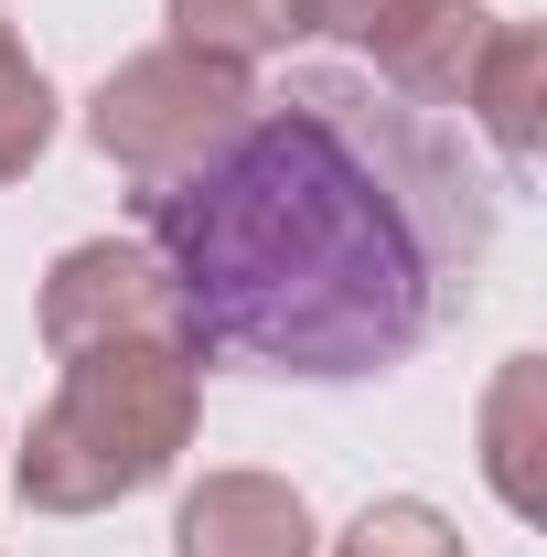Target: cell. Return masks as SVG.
Masks as SVG:
<instances>
[{
  "label": "cell",
  "mask_w": 547,
  "mask_h": 557,
  "mask_svg": "<svg viewBox=\"0 0 547 557\" xmlns=\"http://www.w3.org/2000/svg\"><path fill=\"white\" fill-rule=\"evenodd\" d=\"M139 247L172 269L215 354L343 386L409 364L473 300L494 183L440 108L301 65L183 183L139 194Z\"/></svg>",
  "instance_id": "cell-1"
},
{
  "label": "cell",
  "mask_w": 547,
  "mask_h": 557,
  "mask_svg": "<svg viewBox=\"0 0 547 557\" xmlns=\"http://www.w3.org/2000/svg\"><path fill=\"white\" fill-rule=\"evenodd\" d=\"M54 364H65V386L11 461L33 515H108L194 450L205 344H86V354H54Z\"/></svg>",
  "instance_id": "cell-2"
},
{
  "label": "cell",
  "mask_w": 547,
  "mask_h": 557,
  "mask_svg": "<svg viewBox=\"0 0 547 557\" xmlns=\"http://www.w3.org/2000/svg\"><path fill=\"white\" fill-rule=\"evenodd\" d=\"M247 108H258L247 65H226V54H194V44H150V54H130V65L97 86L86 129H97V150L130 172L139 194H161V183H183V172L205 161L215 139L247 119Z\"/></svg>",
  "instance_id": "cell-3"
},
{
  "label": "cell",
  "mask_w": 547,
  "mask_h": 557,
  "mask_svg": "<svg viewBox=\"0 0 547 557\" xmlns=\"http://www.w3.org/2000/svg\"><path fill=\"white\" fill-rule=\"evenodd\" d=\"M44 344L54 354H86V344H205L172 269L139 247V236H86L54 258L44 278Z\"/></svg>",
  "instance_id": "cell-4"
},
{
  "label": "cell",
  "mask_w": 547,
  "mask_h": 557,
  "mask_svg": "<svg viewBox=\"0 0 547 557\" xmlns=\"http://www.w3.org/2000/svg\"><path fill=\"white\" fill-rule=\"evenodd\" d=\"M312 33L365 44L387 97L409 108H462L483 44H494V11L483 0H312Z\"/></svg>",
  "instance_id": "cell-5"
},
{
  "label": "cell",
  "mask_w": 547,
  "mask_h": 557,
  "mask_svg": "<svg viewBox=\"0 0 547 557\" xmlns=\"http://www.w3.org/2000/svg\"><path fill=\"white\" fill-rule=\"evenodd\" d=\"M172 557H312V504L279 472H205L172 515Z\"/></svg>",
  "instance_id": "cell-6"
},
{
  "label": "cell",
  "mask_w": 547,
  "mask_h": 557,
  "mask_svg": "<svg viewBox=\"0 0 547 557\" xmlns=\"http://www.w3.org/2000/svg\"><path fill=\"white\" fill-rule=\"evenodd\" d=\"M537 86H547V33L537 22H494L462 108L483 119V139H494L505 161H537Z\"/></svg>",
  "instance_id": "cell-7"
},
{
  "label": "cell",
  "mask_w": 547,
  "mask_h": 557,
  "mask_svg": "<svg viewBox=\"0 0 547 557\" xmlns=\"http://www.w3.org/2000/svg\"><path fill=\"white\" fill-rule=\"evenodd\" d=\"M537 408H547V364L537 354H515L505 375H494V397H483V472L494 493L537 525L547 515V472H537Z\"/></svg>",
  "instance_id": "cell-8"
},
{
  "label": "cell",
  "mask_w": 547,
  "mask_h": 557,
  "mask_svg": "<svg viewBox=\"0 0 547 557\" xmlns=\"http://www.w3.org/2000/svg\"><path fill=\"white\" fill-rule=\"evenodd\" d=\"M301 33H312V0H172V44L226 54V65L279 54V44H301Z\"/></svg>",
  "instance_id": "cell-9"
},
{
  "label": "cell",
  "mask_w": 547,
  "mask_h": 557,
  "mask_svg": "<svg viewBox=\"0 0 547 557\" xmlns=\"http://www.w3.org/2000/svg\"><path fill=\"white\" fill-rule=\"evenodd\" d=\"M44 139H54V86L22 54V33L0 22V183H22V172L44 161Z\"/></svg>",
  "instance_id": "cell-10"
},
{
  "label": "cell",
  "mask_w": 547,
  "mask_h": 557,
  "mask_svg": "<svg viewBox=\"0 0 547 557\" xmlns=\"http://www.w3.org/2000/svg\"><path fill=\"white\" fill-rule=\"evenodd\" d=\"M333 557H473L462 536H451V515H429V504H365L354 525H343V547Z\"/></svg>",
  "instance_id": "cell-11"
}]
</instances>
